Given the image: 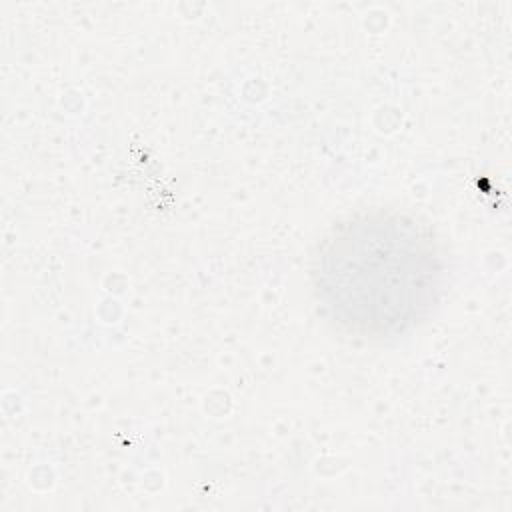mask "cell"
I'll return each mask as SVG.
<instances>
[{"instance_id": "6da1fadb", "label": "cell", "mask_w": 512, "mask_h": 512, "mask_svg": "<svg viewBox=\"0 0 512 512\" xmlns=\"http://www.w3.org/2000/svg\"><path fill=\"white\" fill-rule=\"evenodd\" d=\"M316 286L330 316L368 338L400 336L438 300L440 260L432 240L398 214H362L322 246Z\"/></svg>"}]
</instances>
